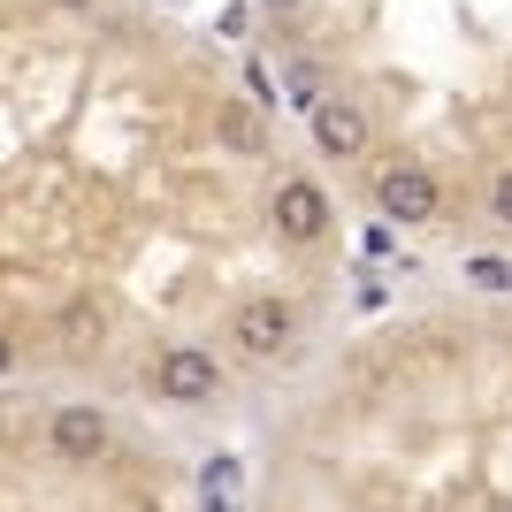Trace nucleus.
<instances>
[{
    "mask_svg": "<svg viewBox=\"0 0 512 512\" xmlns=\"http://www.w3.org/2000/svg\"><path fill=\"white\" fill-rule=\"evenodd\" d=\"M107 444H115V421H107V406H92V398H69V406H54V421H46V451H54L62 467H100Z\"/></svg>",
    "mask_w": 512,
    "mask_h": 512,
    "instance_id": "f257e3e1",
    "label": "nucleus"
},
{
    "mask_svg": "<svg viewBox=\"0 0 512 512\" xmlns=\"http://www.w3.org/2000/svg\"><path fill=\"white\" fill-rule=\"evenodd\" d=\"M375 207H383L390 222H436L444 184H436V169H421V161H390V169L375 176Z\"/></svg>",
    "mask_w": 512,
    "mask_h": 512,
    "instance_id": "39448f33",
    "label": "nucleus"
},
{
    "mask_svg": "<svg viewBox=\"0 0 512 512\" xmlns=\"http://www.w3.org/2000/svg\"><path fill=\"white\" fill-rule=\"evenodd\" d=\"M268 222H276L283 245H321L337 214H329V192H321L314 176H283L276 199H268Z\"/></svg>",
    "mask_w": 512,
    "mask_h": 512,
    "instance_id": "20e7f679",
    "label": "nucleus"
},
{
    "mask_svg": "<svg viewBox=\"0 0 512 512\" xmlns=\"http://www.w3.org/2000/svg\"><path fill=\"white\" fill-rule=\"evenodd\" d=\"M474 283H482V291H512V268L505 260H474Z\"/></svg>",
    "mask_w": 512,
    "mask_h": 512,
    "instance_id": "1a4fd4ad",
    "label": "nucleus"
},
{
    "mask_svg": "<svg viewBox=\"0 0 512 512\" xmlns=\"http://www.w3.org/2000/svg\"><path fill=\"white\" fill-rule=\"evenodd\" d=\"M291 337H299V306L276 299V291H260L230 314V344L245 360H276V352H291Z\"/></svg>",
    "mask_w": 512,
    "mask_h": 512,
    "instance_id": "7ed1b4c3",
    "label": "nucleus"
},
{
    "mask_svg": "<svg viewBox=\"0 0 512 512\" xmlns=\"http://www.w3.org/2000/svg\"><path fill=\"white\" fill-rule=\"evenodd\" d=\"M260 8H299V0H260Z\"/></svg>",
    "mask_w": 512,
    "mask_h": 512,
    "instance_id": "9b49d317",
    "label": "nucleus"
},
{
    "mask_svg": "<svg viewBox=\"0 0 512 512\" xmlns=\"http://www.w3.org/2000/svg\"><path fill=\"white\" fill-rule=\"evenodd\" d=\"M62 337H69V352H85V337H100V306L77 299V306L62 314Z\"/></svg>",
    "mask_w": 512,
    "mask_h": 512,
    "instance_id": "0eeeda50",
    "label": "nucleus"
},
{
    "mask_svg": "<svg viewBox=\"0 0 512 512\" xmlns=\"http://www.w3.org/2000/svg\"><path fill=\"white\" fill-rule=\"evenodd\" d=\"M490 222H497V230H512V169L490 184Z\"/></svg>",
    "mask_w": 512,
    "mask_h": 512,
    "instance_id": "6e6552de",
    "label": "nucleus"
},
{
    "mask_svg": "<svg viewBox=\"0 0 512 512\" xmlns=\"http://www.w3.org/2000/svg\"><path fill=\"white\" fill-rule=\"evenodd\" d=\"M16 352H23V344L8 337V329H0V375H16Z\"/></svg>",
    "mask_w": 512,
    "mask_h": 512,
    "instance_id": "9d476101",
    "label": "nucleus"
},
{
    "mask_svg": "<svg viewBox=\"0 0 512 512\" xmlns=\"http://www.w3.org/2000/svg\"><path fill=\"white\" fill-rule=\"evenodd\" d=\"M314 146L329 161H360L367 153V115L352 100H314Z\"/></svg>",
    "mask_w": 512,
    "mask_h": 512,
    "instance_id": "423d86ee",
    "label": "nucleus"
},
{
    "mask_svg": "<svg viewBox=\"0 0 512 512\" xmlns=\"http://www.w3.org/2000/svg\"><path fill=\"white\" fill-rule=\"evenodd\" d=\"M214 390H222V360H214L207 344H169L153 360V398L161 406H207Z\"/></svg>",
    "mask_w": 512,
    "mask_h": 512,
    "instance_id": "f03ea898",
    "label": "nucleus"
}]
</instances>
